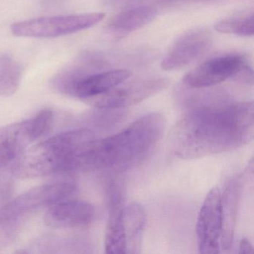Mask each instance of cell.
Segmentation results:
<instances>
[{
	"label": "cell",
	"mask_w": 254,
	"mask_h": 254,
	"mask_svg": "<svg viewBox=\"0 0 254 254\" xmlns=\"http://www.w3.org/2000/svg\"><path fill=\"white\" fill-rule=\"evenodd\" d=\"M146 224L145 209L137 203L125 206L123 226L126 238V254H139Z\"/></svg>",
	"instance_id": "obj_15"
},
{
	"label": "cell",
	"mask_w": 254,
	"mask_h": 254,
	"mask_svg": "<svg viewBox=\"0 0 254 254\" xmlns=\"http://www.w3.org/2000/svg\"><path fill=\"white\" fill-rule=\"evenodd\" d=\"M221 193L218 188H212L206 194L197 218V245L202 254L220 252L222 222H221Z\"/></svg>",
	"instance_id": "obj_8"
},
{
	"label": "cell",
	"mask_w": 254,
	"mask_h": 254,
	"mask_svg": "<svg viewBox=\"0 0 254 254\" xmlns=\"http://www.w3.org/2000/svg\"><path fill=\"white\" fill-rule=\"evenodd\" d=\"M127 69H114L92 74L77 83L71 96L87 103L89 100L104 94L124 83L131 76Z\"/></svg>",
	"instance_id": "obj_12"
},
{
	"label": "cell",
	"mask_w": 254,
	"mask_h": 254,
	"mask_svg": "<svg viewBox=\"0 0 254 254\" xmlns=\"http://www.w3.org/2000/svg\"><path fill=\"white\" fill-rule=\"evenodd\" d=\"M87 129L68 130L28 148L11 166V172L20 179H34L54 174L69 172L75 157L94 140Z\"/></svg>",
	"instance_id": "obj_3"
},
{
	"label": "cell",
	"mask_w": 254,
	"mask_h": 254,
	"mask_svg": "<svg viewBox=\"0 0 254 254\" xmlns=\"http://www.w3.org/2000/svg\"><path fill=\"white\" fill-rule=\"evenodd\" d=\"M96 218V209L88 202L79 200H61L49 206L44 222L55 229L83 228Z\"/></svg>",
	"instance_id": "obj_11"
},
{
	"label": "cell",
	"mask_w": 254,
	"mask_h": 254,
	"mask_svg": "<svg viewBox=\"0 0 254 254\" xmlns=\"http://www.w3.org/2000/svg\"><path fill=\"white\" fill-rule=\"evenodd\" d=\"M253 102L196 107L184 114L172 127L168 148L184 160L228 152L253 140Z\"/></svg>",
	"instance_id": "obj_1"
},
{
	"label": "cell",
	"mask_w": 254,
	"mask_h": 254,
	"mask_svg": "<svg viewBox=\"0 0 254 254\" xmlns=\"http://www.w3.org/2000/svg\"><path fill=\"white\" fill-rule=\"evenodd\" d=\"M105 16L103 13H90L41 17L14 23L11 26V32L13 35L18 37L64 36L93 27L103 20Z\"/></svg>",
	"instance_id": "obj_6"
},
{
	"label": "cell",
	"mask_w": 254,
	"mask_h": 254,
	"mask_svg": "<svg viewBox=\"0 0 254 254\" xmlns=\"http://www.w3.org/2000/svg\"><path fill=\"white\" fill-rule=\"evenodd\" d=\"M242 189L243 180L242 176L239 175L228 183L224 194H221V245L226 251L230 250L233 245Z\"/></svg>",
	"instance_id": "obj_13"
},
{
	"label": "cell",
	"mask_w": 254,
	"mask_h": 254,
	"mask_svg": "<svg viewBox=\"0 0 254 254\" xmlns=\"http://www.w3.org/2000/svg\"><path fill=\"white\" fill-rule=\"evenodd\" d=\"M165 127V117L154 113L113 136L95 139L76 156L71 173L96 169L124 172L136 168L151 157Z\"/></svg>",
	"instance_id": "obj_2"
},
{
	"label": "cell",
	"mask_w": 254,
	"mask_h": 254,
	"mask_svg": "<svg viewBox=\"0 0 254 254\" xmlns=\"http://www.w3.org/2000/svg\"><path fill=\"white\" fill-rule=\"evenodd\" d=\"M165 78H152L137 81L112 90L89 100L87 105L97 109L118 110L133 106L154 96L169 85Z\"/></svg>",
	"instance_id": "obj_7"
},
{
	"label": "cell",
	"mask_w": 254,
	"mask_h": 254,
	"mask_svg": "<svg viewBox=\"0 0 254 254\" xmlns=\"http://www.w3.org/2000/svg\"><path fill=\"white\" fill-rule=\"evenodd\" d=\"M239 254H254V248L252 244L248 239H243L239 243Z\"/></svg>",
	"instance_id": "obj_19"
},
{
	"label": "cell",
	"mask_w": 254,
	"mask_h": 254,
	"mask_svg": "<svg viewBox=\"0 0 254 254\" xmlns=\"http://www.w3.org/2000/svg\"><path fill=\"white\" fill-rule=\"evenodd\" d=\"M215 29L223 34H233L239 36L254 35V15L243 16L220 20L215 23Z\"/></svg>",
	"instance_id": "obj_18"
},
{
	"label": "cell",
	"mask_w": 254,
	"mask_h": 254,
	"mask_svg": "<svg viewBox=\"0 0 254 254\" xmlns=\"http://www.w3.org/2000/svg\"><path fill=\"white\" fill-rule=\"evenodd\" d=\"M76 191V185L72 183L45 184L31 189L0 208V251L14 243L37 212L69 198Z\"/></svg>",
	"instance_id": "obj_4"
},
{
	"label": "cell",
	"mask_w": 254,
	"mask_h": 254,
	"mask_svg": "<svg viewBox=\"0 0 254 254\" xmlns=\"http://www.w3.org/2000/svg\"><path fill=\"white\" fill-rule=\"evenodd\" d=\"M157 11L150 6L130 8L114 16L108 24L110 31L117 35H126L151 23Z\"/></svg>",
	"instance_id": "obj_16"
},
{
	"label": "cell",
	"mask_w": 254,
	"mask_h": 254,
	"mask_svg": "<svg viewBox=\"0 0 254 254\" xmlns=\"http://www.w3.org/2000/svg\"><path fill=\"white\" fill-rule=\"evenodd\" d=\"M22 77L21 66L8 55H0V96H11L17 91Z\"/></svg>",
	"instance_id": "obj_17"
},
{
	"label": "cell",
	"mask_w": 254,
	"mask_h": 254,
	"mask_svg": "<svg viewBox=\"0 0 254 254\" xmlns=\"http://www.w3.org/2000/svg\"><path fill=\"white\" fill-rule=\"evenodd\" d=\"M108 223L105 233V252L108 254H126V238L123 226L125 198L111 196L108 198Z\"/></svg>",
	"instance_id": "obj_14"
},
{
	"label": "cell",
	"mask_w": 254,
	"mask_h": 254,
	"mask_svg": "<svg viewBox=\"0 0 254 254\" xmlns=\"http://www.w3.org/2000/svg\"><path fill=\"white\" fill-rule=\"evenodd\" d=\"M248 64L239 55H227L208 60L191 69L184 78V84L192 89L207 88L234 78Z\"/></svg>",
	"instance_id": "obj_9"
},
{
	"label": "cell",
	"mask_w": 254,
	"mask_h": 254,
	"mask_svg": "<svg viewBox=\"0 0 254 254\" xmlns=\"http://www.w3.org/2000/svg\"><path fill=\"white\" fill-rule=\"evenodd\" d=\"M54 114L43 110L28 120L0 127V169L12 165L31 145L50 133Z\"/></svg>",
	"instance_id": "obj_5"
},
{
	"label": "cell",
	"mask_w": 254,
	"mask_h": 254,
	"mask_svg": "<svg viewBox=\"0 0 254 254\" xmlns=\"http://www.w3.org/2000/svg\"><path fill=\"white\" fill-rule=\"evenodd\" d=\"M212 36L206 29H194L184 34L169 49L162 61L165 71L182 69L201 57L210 48Z\"/></svg>",
	"instance_id": "obj_10"
}]
</instances>
